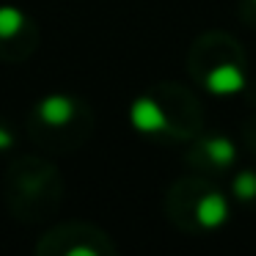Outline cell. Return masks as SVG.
<instances>
[{
  "label": "cell",
  "instance_id": "1",
  "mask_svg": "<svg viewBox=\"0 0 256 256\" xmlns=\"http://www.w3.org/2000/svg\"><path fill=\"white\" fill-rule=\"evenodd\" d=\"M130 122L138 132L162 140H193L201 132L204 113L184 86L160 83L140 94L130 108Z\"/></svg>",
  "mask_w": 256,
  "mask_h": 256
},
{
  "label": "cell",
  "instance_id": "2",
  "mask_svg": "<svg viewBox=\"0 0 256 256\" xmlns=\"http://www.w3.org/2000/svg\"><path fill=\"white\" fill-rule=\"evenodd\" d=\"M3 198L17 220L39 223L56 215L64 201V179L42 157H20L3 174Z\"/></svg>",
  "mask_w": 256,
  "mask_h": 256
},
{
  "label": "cell",
  "instance_id": "3",
  "mask_svg": "<svg viewBox=\"0 0 256 256\" xmlns=\"http://www.w3.org/2000/svg\"><path fill=\"white\" fill-rule=\"evenodd\" d=\"M188 72L212 96H237L250 83L248 56L226 34H204L193 42L188 56Z\"/></svg>",
  "mask_w": 256,
  "mask_h": 256
},
{
  "label": "cell",
  "instance_id": "4",
  "mask_svg": "<svg viewBox=\"0 0 256 256\" xmlns=\"http://www.w3.org/2000/svg\"><path fill=\"white\" fill-rule=\"evenodd\" d=\"M94 130V110L88 102L69 94H50L36 102L28 118L34 144L50 152H72L88 140Z\"/></svg>",
  "mask_w": 256,
  "mask_h": 256
},
{
  "label": "cell",
  "instance_id": "5",
  "mask_svg": "<svg viewBox=\"0 0 256 256\" xmlns=\"http://www.w3.org/2000/svg\"><path fill=\"white\" fill-rule=\"evenodd\" d=\"M166 212L184 234H215L232 220V198L206 176H188L168 190Z\"/></svg>",
  "mask_w": 256,
  "mask_h": 256
},
{
  "label": "cell",
  "instance_id": "6",
  "mask_svg": "<svg viewBox=\"0 0 256 256\" xmlns=\"http://www.w3.org/2000/svg\"><path fill=\"white\" fill-rule=\"evenodd\" d=\"M36 254L42 256H110L116 245L102 228L91 223H64L42 234L36 242Z\"/></svg>",
  "mask_w": 256,
  "mask_h": 256
},
{
  "label": "cell",
  "instance_id": "7",
  "mask_svg": "<svg viewBox=\"0 0 256 256\" xmlns=\"http://www.w3.org/2000/svg\"><path fill=\"white\" fill-rule=\"evenodd\" d=\"M39 44V30L14 6L0 8V61H25Z\"/></svg>",
  "mask_w": 256,
  "mask_h": 256
},
{
  "label": "cell",
  "instance_id": "8",
  "mask_svg": "<svg viewBox=\"0 0 256 256\" xmlns=\"http://www.w3.org/2000/svg\"><path fill=\"white\" fill-rule=\"evenodd\" d=\"M237 144L232 138L220 132H212V135H196L190 140V149H188V162L193 166V171H198L201 176L206 174H228L234 171L237 166Z\"/></svg>",
  "mask_w": 256,
  "mask_h": 256
},
{
  "label": "cell",
  "instance_id": "9",
  "mask_svg": "<svg viewBox=\"0 0 256 256\" xmlns=\"http://www.w3.org/2000/svg\"><path fill=\"white\" fill-rule=\"evenodd\" d=\"M232 198L242 206H256V168H240V171H234Z\"/></svg>",
  "mask_w": 256,
  "mask_h": 256
},
{
  "label": "cell",
  "instance_id": "10",
  "mask_svg": "<svg viewBox=\"0 0 256 256\" xmlns=\"http://www.w3.org/2000/svg\"><path fill=\"white\" fill-rule=\"evenodd\" d=\"M242 138H245V146H250V152L256 154V116H250L242 127Z\"/></svg>",
  "mask_w": 256,
  "mask_h": 256
},
{
  "label": "cell",
  "instance_id": "11",
  "mask_svg": "<svg viewBox=\"0 0 256 256\" xmlns=\"http://www.w3.org/2000/svg\"><path fill=\"white\" fill-rule=\"evenodd\" d=\"M242 17L256 22V0H245V3H242Z\"/></svg>",
  "mask_w": 256,
  "mask_h": 256
},
{
  "label": "cell",
  "instance_id": "12",
  "mask_svg": "<svg viewBox=\"0 0 256 256\" xmlns=\"http://www.w3.org/2000/svg\"><path fill=\"white\" fill-rule=\"evenodd\" d=\"M14 144V138H12V132H8L3 124H0V149H8V146Z\"/></svg>",
  "mask_w": 256,
  "mask_h": 256
}]
</instances>
